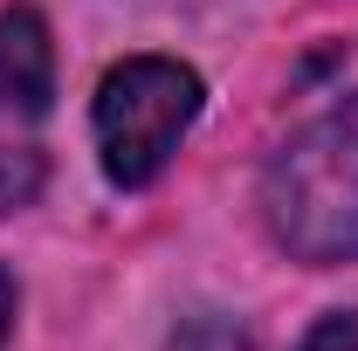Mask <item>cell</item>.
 Segmentation results:
<instances>
[{"label":"cell","mask_w":358,"mask_h":351,"mask_svg":"<svg viewBox=\"0 0 358 351\" xmlns=\"http://www.w3.org/2000/svg\"><path fill=\"white\" fill-rule=\"evenodd\" d=\"M262 220L275 248L310 268L358 255V96L317 110L303 131L282 138L262 173Z\"/></svg>","instance_id":"obj_1"},{"label":"cell","mask_w":358,"mask_h":351,"mask_svg":"<svg viewBox=\"0 0 358 351\" xmlns=\"http://www.w3.org/2000/svg\"><path fill=\"white\" fill-rule=\"evenodd\" d=\"M200 117V76L166 55H131L96 89V152L117 186H152L179 131Z\"/></svg>","instance_id":"obj_2"},{"label":"cell","mask_w":358,"mask_h":351,"mask_svg":"<svg viewBox=\"0 0 358 351\" xmlns=\"http://www.w3.org/2000/svg\"><path fill=\"white\" fill-rule=\"evenodd\" d=\"M55 96V48L35 7H0V110L35 117Z\"/></svg>","instance_id":"obj_3"},{"label":"cell","mask_w":358,"mask_h":351,"mask_svg":"<svg viewBox=\"0 0 358 351\" xmlns=\"http://www.w3.org/2000/svg\"><path fill=\"white\" fill-rule=\"evenodd\" d=\"M35 186H42V166H35L28 152H21V159H14V152H0V214H7V207H21Z\"/></svg>","instance_id":"obj_4"},{"label":"cell","mask_w":358,"mask_h":351,"mask_svg":"<svg viewBox=\"0 0 358 351\" xmlns=\"http://www.w3.org/2000/svg\"><path fill=\"white\" fill-rule=\"evenodd\" d=\"M296 351H358V310H331Z\"/></svg>","instance_id":"obj_5"},{"label":"cell","mask_w":358,"mask_h":351,"mask_svg":"<svg viewBox=\"0 0 358 351\" xmlns=\"http://www.w3.org/2000/svg\"><path fill=\"white\" fill-rule=\"evenodd\" d=\"M14 338V275L0 268V345Z\"/></svg>","instance_id":"obj_6"}]
</instances>
